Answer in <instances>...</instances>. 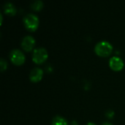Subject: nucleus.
Segmentation results:
<instances>
[{
	"label": "nucleus",
	"mask_w": 125,
	"mask_h": 125,
	"mask_svg": "<svg viewBox=\"0 0 125 125\" xmlns=\"http://www.w3.org/2000/svg\"><path fill=\"white\" fill-rule=\"evenodd\" d=\"M112 51L113 45H111V43L106 40H102L97 42L94 47V52L96 53V54L102 57L108 56L111 54Z\"/></svg>",
	"instance_id": "nucleus-1"
},
{
	"label": "nucleus",
	"mask_w": 125,
	"mask_h": 125,
	"mask_svg": "<svg viewBox=\"0 0 125 125\" xmlns=\"http://www.w3.org/2000/svg\"><path fill=\"white\" fill-rule=\"evenodd\" d=\"M23 24L26 29L30 31H34L39 26L38 16L34 13H27L23 18Z\"/></svg>",
	"instance_id": "nucleus-2"
},
{
	"label": "nucleus",
	"mask_w": 125,
	"mask_h": 125,
	"mask_svg": "<svg viewBox=\"0 0 125 125\" xmlns=\"http://www.w3.org/2000/svg\"><path fill=\"white\" fill-rule=\"evenodd\" d=\"M48 57V53L45 48L40 47L35 48L33 51L32 61L37 64H40L43 63L47 60Z\"/></svg>",
	"instance_id": "nucleus-3"
},
{
	"label": "nucleus",
	"mask_w": 125,
	"mask_h": 125,
	"mask_svg": "<svg viewBox=\"0 0 125 125\" xmlns=\"http://www.w3.org/2000/svg\"><path fill=\"white\" fill-rule=\"evenodd\" d=\"M10 59L15 65H21L25 62L26 56L24 53L19 49H13L10 53Z\"/></svg>",
	"instance_id": "nucleus-4"
},
{
	"label": "nucleus",
	"mask_w": 125,
	"mask_h": 125,
	"mask_svg": "<svg viewBox=\"0 0 125 125\" xmlns=\"http://www.w3.org/2000/svg\"><path fill=\"white\" fill-rule=\"evenodd\" d=\"M125 63L119 56H113L109 59V67L114 71H120L123 69Z\"/></svg>",
	"instance_id": "nucleus-5"
},
{
	"label": "nucleus",
	"mask_w": 125,
	"mask_h": 125,
	"mask_svg": "<svg viewBox=\"0 0 125 125\" xmlns=\"http://www.w3.org/2000/svg\"><path fill=\"white\" fill-rule=\"evenodd\" d=\"M35 45V39L31 35L25 36L21 41V47L25 51H31Z\"/></svg>",
	"instance_id": "nucleus-6"
},
{
	"label": "nucleus",
	"mask_w": 125,
	"mask_h": 125,
	"mask_svg": "<svg viewBox=\"0 0 125 125\" xmlns=\"http://www.w3.org/2000/svg\"><path fill=\"white\" fill-rule=\"evenodd\" d=\"M43 76V70L40 67L33 68L29 73V79L33 83H37L42 80Z\"/></svg>",
	"instance_id": "nucleus-7"
},
{
	"label": "nucleus",
	"mask_w": 125,
	"mask_h": 125,
	"mask_svg": "<svg viewBox=\"0 0 125 125\" xmlns=\"http://www.w3.org/2000/svg\"><path fill=\"white\" fill-rule=\"evenodd\" d=\"M4 11L7 15H10V16H13L16 14L17 9H16V7L14 5V4L8 1L4 4Z\"/></svg>",
	"instance_id": "nucleus-8"
},
{
	"label": "nucleus",
	"mask_w": 125,
	"mask_h": 125,
	"mask_svg": "<svg viewBox=\"0 0 125 125\" xmlns=\"http://www.w3.org/2000/svg\"><path fill=\"white\" fill-rule=\"evenodd\" d=\"M52 125H69L68 122L61 116H56L51 122Z\"/></svg>",
	"instance_id": "nucleus-9"
},
{
	"label": "nucleus",
	"mask_w": 125,
	"mask_h": 125,
	"mask_svg": "<svg viewBox=\"0 0 125 125\" xmlns=\"http://www.w3.org/2000/svg\"><path fill=\"white\" fill-rule=\"evenodd\" d=\"M43 2L41 0H36L33 1L31 4V8L35 11H40L43 7Z\"/></svg>",
	"instance_id": "nucleus-10"
},
{
	"label": "nucleus",
	"mask_w": 125,
	"mask_h": 125,
	"mask_svg": "<svg viewBox=\"0 0 125 125\" xmlns=\"http://www.w3.org/2000/svg\"><path fill=\"white\" fill-rule=\"evenodd\" d=\"M0 67H1V72L4 71L7 68V62L3 58L1 59V61H0Z\"/></svg>",
	"instance_id": "nucleus-11"
},
{
	"label": "nucleus",
	"mask_w": 125,
	"mask_h": 125,
	"mask_svg": "<svg viewBox=\"0 0 125 125\" xmlns=\"http://www.w3.org/2000/svg\"><path fill=\"white\" fill-rule=\"evenodd\" d=\"M105 115H106V116H107L108 118H109V119L113 118L114 116V111H112V110H109V111H108L105 113Z\"/></svg>",
	"instance_id": "nucleus-12"
},
{
	"label": "nucleus",
	"mask_w": 125,
	"mask_h": 125,
	"mask_svg": "<svg viewBox=\"0 0 125 125\" xmlns=\"http://www.w3.org/2000/svg\"><path fill=\"white\" fill-rule=\"evenodd\" d=\"M71 125H78V122H75V121H73V122H72Z\"/></svg>",
	"instance_id": "nucleus-13"
},
{
	"label": "nucleus",
	"mask_w": 125,
	"mask_h": 125,
	"mask_svg": "<svg viewBox=\"0 0 125 125\" xmlns=\"http://www.w3.org/2000/svg\"><path fill=\"white\" fill-rule=\"evenodd\" d=\"M102 125H113L112 124H111V123H109V122H104L103 124Z\"/></svg>",
	"instance_id": "nucleus-14"
},
{
	"label": "nucleus",
	"mask_w": 125,
	"mask_h": 125,
	"mask_svg": "<svg viewBox=\"0 0 125 125\" xmlns=\"http://www.w3.org/2000/svg\"><path fill=\"white\" fill-rule=\"evenodd\" d=\"M86 125H96V124H94L93 122H88Z\"/></svg>",
	"instance_id": "nucleus-15"
},
{
	"label": "nucleus",
	"mask_w": 125,
	"mask_h": 125,
	"mask_svg": "<svg viewBox=\"0 0 125 125\" xmlns=\"http://www.w3.org/2000/svg\"><path fill=\"white\" fill-rule=\"evenodd\" d=\"M0 18H1V23H0V24H1L2 23V19H3V17H2V14L1 13H0Z\"/></svg>",
	"instance_id": "nucleus-16"
}]
</instances>
